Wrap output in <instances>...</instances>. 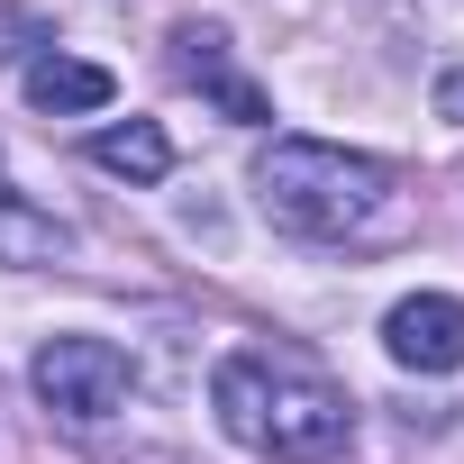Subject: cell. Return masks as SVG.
<instances>
[{
	"label": "cell",
	"mask_w": 464,
	"mask_h": 464,
	"mask_svg": "<svg viewBox=\"0 0 464 464\" xmlns=\"http://www.w3.org/2000/svg\"><path fill=\"white\" fill-rule=\"evenodd\" d=\"M209 410L265 464H337L355 446V401L292 355H227L209 373Z\"/></svg>",
	"instance_id": "1"
},
{
	"label": "cell",
	"mask_w": 464,
	"mask_h": 464,
	"mask_svg": "<svg viewBox=\"0 0 464 464\" xmlns=\"http://www.w3.org/2000/svg\"><path fill=\"white\" fill-rule=\"evenodd\" d=\"M256 209L292 237H364V227L392 209V164L382 155H355V146H328V137H265L256 155Z\"/></svg>",
	"instance_id": "2"
},
{
	"label": "cell",
	"mask_w": 464,
	"mask_h": 464,
	"mask_svg": "<svg viewBox=\"0 0 464 464\" xmlns=\"http://www.w3.org/2000/svg\"><path fill=\"white\" fill-rule=\"evenodd\" d=\"M28 382H37V401H46L64 428H101V419H119L128 392H137V373H128V355H119L110 337H46L37 364H28Z\"/></svg>",
	"instance_id": "3"
},
{
	"label": "cell",
	"mask_w": 464,
	"mask_h": 464,
	"mask_svg": "<svg viewBox=\"0 0 464 464\" xmlns=\"http://www.w3.org/2000/svg\"><path fill=\"white\" fill-rule=\"evenodd\" d=\"M173 73H182L191 92H209L237 128H265V119H274V101L237 73V46H227V28H209V19H182V28H173Z\"/></svg>",
	"instance_id": "4"
},
{
	"label": "cell",
	"mask_w": 464,
	"mask_h": 464,
	"mask_svg": "<svg viewBox=\"0 0 464 464\" xmlns=\"http://www.w3.org/2000/svg\"><path fill=\"white\" fill-rule=\"evenodd\" d=\"M382 346H392V364H410V373H455V364H464V301H455V292H410V301H392Z\"/></svg>",
	"instance_id": "5"
},
{
	"label": "cell",
	"mask_w": 464,
	"mask_h": 464,
	"mask_svg": "<svg viewBox=\"0 0 464 464\" xmlns=\"http://www.w3.org/2000/svg\"><path fill=\"white\" fill-rule=\"evenodd\" d=\"M73 256V227L55 218V209H37L19 182H0V265H64Z\"/></svg>",
	"instance_id": "6"
},
{
	"label": "cell",
	"mask_w": 464,
	"mask_h": 464,
	"mask_svg": "<svg viewBox=\"0 0 464 464\" xmlns=\"http://www.w3.org/2000/svg\"><path fill=\"white\" fill-rule=\"evenodd\" d=\"M110 92L119 82L101 64H82V55H28V101L37 110H64L73 119V110H110Z\"/></svg>",
	"instance_id": "7"
},
{
	"label": "cell",
	"mask_w": 464,
	"mask_h": 464,
	"mask_svg": "<svg viewBox=\"0 0 464 464\" xmlns=\"http://www.w3.org/2000/svg\"><path fill=\"white\" fill-rule=\"evenodd\" d=\"M92 164L119 173V182H164V173H173V137H164L155 119H119V128L92 137Z\"/></svg>",
	"instance_id": "8"
},
{
	"label": "cell",
	"mask_w": 464,
	"mask_h": 464,
	"mask_svg": "<svg viewBox=\"0 0 464 464\" xmlns=\"http://www.w3.org/2000/svg\"><path fill=\"white\" fill-rule=\"evenodd\" d=\"M437 119H455V128H464V64L437 82Z\"/></svg>",
	"instance_id": "9"
}]
</instances>
